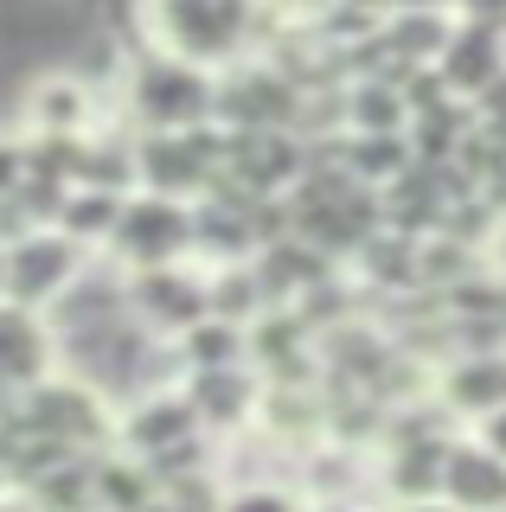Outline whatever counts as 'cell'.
<instances>
[{"label":"cell","instance_id":"obj_1","mask_svg":"<svg viewBox=\"0 0 506 512\" xmlns=\"http://www.w3.org/2000/svg\"><path fill=\"white\" fill-rule=\"evenodd\" d=\"M141 13V45L173 52L205 71L263 52L270 39V7L263 0H135Z\"/></svg>","mask_w":506,"mask_h":512},{"label":"cell","instance_id":"obj_2","mask_svg":"<svg viewBox=\"0 0 506 512\" xmlns=\"http://www.w3.org/2000/svg\"><path fill=\"white\" fill-rule=\"evenodd\" d=\"M109 116L129 135H161V128H199L218 116V71L186 64L173 52L135 45L122 64L116 90H109Z\"/></svg>","mask_w":506,"mask_h":512},{"label":"cell","instance_id":"obj_3","mask_svg":"<svg viewBox=\"0 0 506 512\" xmlns=\"http://www.w3.org/2000/svg\"><path fill=\"white\" fill-rule=\"evenodd\" d=\"M7 429H20V436H45V442H65L77 455H90V448H109L116 442V404L97 391L90 378L77 372H45L33 391L13 397V410L0 416Z\"/></svg>","mask_w":506,"mask_h":512},{"label":"cell","instance_id":"obj_4","mask_svg":"<svg viewBox=\"0 0 506 512\" xmlns=\"http://www.w3.org/2000/svg\"><path fill=\"white\" fill-rule=\"evenodd\" d=\"M103 256L122 269V276L161 269V263H186V256H193V205L135 186L129 199H122V218H116V231H109Z\"/></svg>","mask_w":506,"mask_h":512},{"label":"cell","instance_id":"obj_5","mask_svg":"<svg viewBox=\"0 0 506 512\" xmlns=\"http://www.w3.org/2000/svg\"><path fill=\"white\" fill-rule=\"evenodd\" d=\"M225 173V128H161V135H135V186L167 192V199H205L212 180Z\"/></svg>","mask_w":506,"mask_h":512},{"label":"cell","instance_id":"obj_6","mask_svg":"<svg viewBox=\"0 0 506 512\" xmlns=\"http://www.w3.org/2000/svg\"><path fill=\"white\" fill-rule=\"evenodd\" d=\"M321 96V90H314ZM218 128H302L308 122V90L270 52H250L218 71Z\"/></svg>","mask_w":506,"mask_h":512},{"label":"cell","instance_id":"obj_7","mask_svg":"<svg viewBox=\"0 0 506 512\" xmlns=\"http://www.w3.org/2000/svg\"><path fill=\"white\" fill-rule=\"evenodd\" d=\"M84 269H90V250L71 244L58 224H33V231L7 237V301L13 308L45 314Z\"/></svg>","mask_w":506,"mask_h":512},{"label":"cell","instance_id":"obj_8","mask_svg":"<svg viewBox=\"0 0 506 512\" xmlns=\"http://www.w3.org/2000/svg\"><path fill=\"white\" fill-rule=\"evenodd\" d=\"M122 295H129V314L154 340H180L193 320H205V263L186 256V263H161V269H135L122 276Z\"/></svg>","mask_w":506,"mask_h":512},{"label":"cell","instance_id":"obj_9","mask_svg":"<svg viewBox=\"0 0 506 512\" xmlns=\"http://www.w3.org/2000/svg\"><path fill=\"white\" fill-rule=\"evenodd\" d=\"M103 122H109V96L65 64L20 84V135H97Z\"/></svg>","mask_w":506,"mask_h":512},{"label":"cell","instance_id":"obj_10","mask_svg":"<svg viewBox=\"0 0 506 512\" xmlns=\"http://www.w3.org/2000/svg\"><path fill=\"white\" fill-rule=\"evenodd\" d=\"M180 391L186 404H193L199 429L218 442L244 436L250 423H257V404H263V378L257 365H218V372H180Z\"/></svg>","mask_w":506,"mask_h":512},{"label":"cell","instance_id":"obj_11","mask_svg":"<svg viewBox=\"0 0 506 512\" xmlns=\"http://www.w3.org/2000/svg\"><path fill=\"white\" fill-rule=\"evenodd\" d=\"M186 436H199V416H193V404H186L180 378L148 384V391H135L129 404H116V448H129V455H141V461H154L161 448L186 442Z\"/></svg>","mask_w":506,"mask_h":512},{"label":"cell","instance_id":"obj_12","mask_svg":"<svg viewBox=\"0 0 506 512\" xmlns=\"http://www.w3.org/2000/svg\"><path fill=\"white\" fill-rule=\"evenodd\" d=\"M45 372H58V333L52 320L33 308L0 301V416L13 410V397L33 391Z\"/></svg>","mask_w":506,"mask_h":512},{"label":"cell","instance_id":"obj_13","mask_svg":"<svg viewBox=\"0 0 506 512\" xmlns=\"http://www.w3.org/2000/svg\"><path fill=\"white\" fill-rule=\"evenodd\" d=\"M430 397L455 423H481L487 410L506 404V352H455V359L430 365Z\"/></svg>","mask_w":506,"mask_h":512},{"label":"cell","instance_id":"obj_14","mask_svg":"<svg viewBox=\"0 0 506 512\" xmlns=\"http://www.w3.org/2000/svg\"><path fill=\"white\" fill-rule=\"evenodd\" d=\"M442 500L455 512H506V461L474 429H455L442 448Z\"/></svg>","mask_w":506,"mask_h":512},{"label":"cell","instance_id":"obj_15","mask_svg":"<svg viewBox=\"0 0 506 512\" xmlns=\"http://www.w3.org/2000/svg\"><path fill=\"white\" fill-rule=\"evenodd\" d=\"M455 32V7H385L378 13V52H385L391 77L410 71V64H436L442 45Z\"/></svg>","mask_w":506,"mask_h":512},{"label":"cell","instance_id":"obj_16","mask_svg":"<svg viewBox=\"0 0 506 512\" xmlns=\"http://www.w3.org/2000/svg\"><path fill=\"white\" fill-rule=\"evenodd\" d=\"M500 71H506V32L455 20L449 45H442V58H436V77L449 84V96H462V103H468V96H481Z\"/></svg>","mask_w":506,"mask_h":512},{"label":"cell","instance_id":"obj_17","mask_svg":"<svg viewBox=\"0 0 506 512\" xmlns=\"http://www.w3.org/2000/svg\"><path fill=\"white\" fill-rule=\"evenodd\" d=\"M442 442H391V448H372V493L385 506H410V500H430L442 487Z\"/></svg>","mask_w":506,"mask_h":512},{"label":"cell","instance_id":"obj_18","mask_svg":"<svg viewBox=\"0 0 506 512\" xmlns=\"http://www.w3.org/2000/svg\"><path fill=\"white\" fill-rule=\"evenodd\" d=\"M173 359H180V372H218V365H250V340L244 327L225 314H205L193 327L173 340Z\"/></svg>","mask_w":506,"mask_h":512},{"label":"cell","instance_id":"obj_19","mask_svg":"<svg viewBox=\"0 0 506 512\" xmlns=\"http://www.w3.org/2000/svg\"><path fill=\"white\" fill-rule=\"evenodd\" d=\"M122 199H129V192H109V186H71L52 224L71 237V244H84L90 256H103L109 231H116V218H122Z\"/></svg>","mask_w":506,"mask_h":512},{"label":"cell","instance_id":"obj_20","mask_svg":"<svg viewBox=\"0 0 506 512\" xmlns=\"http://www.w3.org/2000/svg\"><path fill=\"white\" fill-rule=\"evenodd\" d=\"M205 308L237 320V327H250V320L263 308H276V301H270V288H263L257 263L244 256V263H205Z\"/></svg>","mask_w":506,"mask_h":512},{"label":"cell","instance_id":"obj_21","mask_svg":"<svg viewBox=\"0 0 506 512\" xmlns=\"http://www.w3.org/2000/svg\"><path fill=\"white\" fill-rule=\"evenodd\" d=\"M218 512H308V493L289 474H263V480H225Z\"/></svg>","mask_w":506,"mask_h":512},{"label":"cell","instance_id":"obj_22","mask_svg":"<svg viewBox=\"0 0 506 512\" xmlns=\"http://www.w3.org/2000/svg\"><path fill=\"white\" fill-rule=\"evenodd\" d=\"M26 180V141H20V128H0V199H13Z\"/></svg>","mask_w":506,"mask_h":512},{"label":"cell","instance_id":"obj_23","mask_svg":"<svg viewBox=\"0 0 506 512\" xmlns=\"http://www.w3.org/2000/svg\"><path fill=\"white\" fill-rule=\"evenodd\" d=\"M455 20H474V26L506 32V0H455Z\"/></svg>","mask_w":506,"mask_h":512},{"label":"cell","instance_id":"obj_24","mask_svg":"<svg viewBox=\"0 0 506 512\" xmlns=\"http://www.w3.org/2000/svg\"><path fill=\"white\" fill-rule=\"evenodd\" d=\"M308 512H391L378 493H340V500H308Z\"/></svg>","mask_w":506,"mask_h":512},{"label":"cell","instance_id":"obj_25","mask_svg":"<svg viewBox=\"0 0 506 512\" xmlns=\"http://www.w3.org/2000/svg\"><path fill=\"white\" fill-rule=\"evenodd\" d=\"M468 429H474V436H481V442H487V448H494V455L506 461V404H500V410H487L481 423H468Z\"/></svg>","mask_w":506,"mask_h":512},{"label":"cell","instance_id":"obj_26","mask_svg":"<svg viewBox=\"0 0 506 512\" xmlns=\"http://www.w3.org/2000/svg\"><path fill=\"white\" fill-rule=\"evenodd\" d=\"M391 512H455L442 493H430V500H410V506H391Z\"/></svg>","mask_w":506,"mask_h":512},{"label":"cell","instance_id":"obj_27","mask_svg":"<svg viewBox=\"0 0 506 512\" xmlns=\"http://www.w3.org/2000/svg\"><path fill=\"white\" fill-rule=\"evenodd\" d=\"M378 7H455V0H378Z\"/></svg>","mask_w":506,"mask_h":512},{"label":"cell","instance_id":"obj_28","mask_svg":"<svg viewBox=\"0 0 506 512\" xmlns=\"http://www.w3.org/2000/svg\"><path fill=\"white\" fill-rule=\"evenodd\" d=\"M0 301H7V244H0Z\"/></svg>","mask_w":506,"mask_h":512}]
</instances>
